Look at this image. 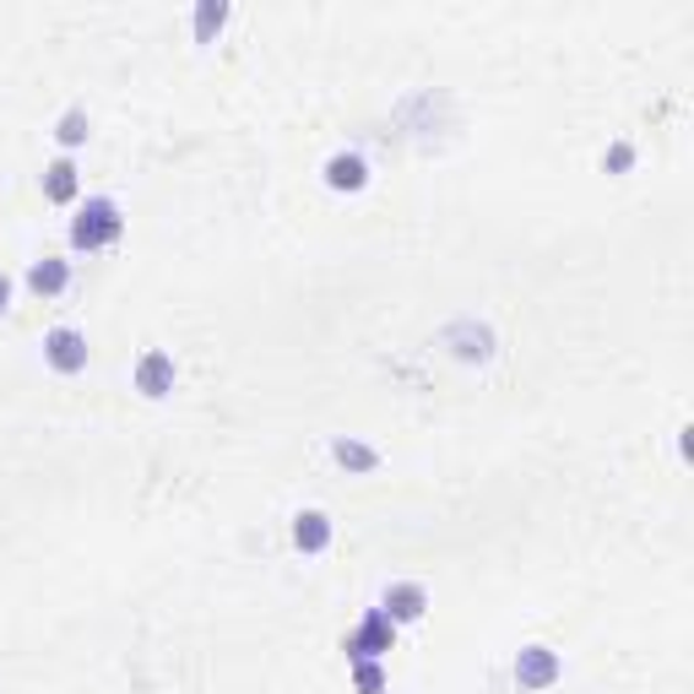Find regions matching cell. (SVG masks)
Returning a JSON list of instances; mask_svg holds the SVG:
<instances>
[{
	"label": "cell",
	"instance_id": "cell-1",
	"mask_svg": "<svg viewBox=\"0 0 694 694\" xmlns=\"http://www.w3.org/2000/svg\"><path fill=\"white\" fill-rule=\"evenodd\" d=\"M120 234H126V212L109 195H87L71 217V250H109V245H120Z\"/></svg>",
	"mask_w": 694,
	"mask_h": 694
},
{
	"label": "cell",
	"instance_id": "cell-2",
	"mask_svg": "<svg viewBox=\"0 0 694 694\" xmlns=\"http://www.w3.org/2000/svg\"><path fill=\"white\" fill-rule=\"evenodd\" d=\"M396 645V624L380 613V608H370L364 619H359V630L342 640V651H348V662H380L385 651Z\"/></svg>",
	"mask_w": 694,
	"mask_h": 694
},
{
	"label": "cell",
	"instance_id": "cell-3",
	"mask_svg": "<svg viewBox=\"0 0 694 694\" xmlns=\"http://www.w3.org/2000/svg\"><path fill=\"white\" fill-rule=\"evenodd\" d=\"M559 679H565V656H559L554 645H526V651L515 656V684L526 694L554 690Z\"/></svg>",
	"mask_w": 694,
	"mask_h": 694
},
{
	"label": "cell",
	"instance_id": "cell-4",
	"mask_svg": "<svg viewBox=\"0 0 694 694\" xmlns=\"http://www.w3.org/2000/svg\"><path fill=\"white\" fill-rule=\"evenodd\" d=\"M44 359H50L55 375H82V370H87V337H82L76 325H55V331L44 337Z\"/></svg>",
	"mask_w": 694,
	"mask_h": 694
},
{
	"label": "cell",
	"instance_id": "cell-5",
	"mask_svg": "<svg viewBox=\"0 0 694 694\" xmlns=\"http://www.w3.org/2000/svg\"><path fill=\"white\" fill-rule=\"evenodd\" d=\"M391 624H418L424 613H429V591L418 586V580H391L385 586V608H380Z\"/></svg>",
	"mask_w": 694,
	"mask_h": 694
},
{
	"label": "cell",
	"instance_id": "cell-6",
	"mask_svg": "<svg viewBox=\"0 0 694 694\" xmlns=\"http://www.w3.org/2000/svg\"><path fill=\"white\" fill-rule=\"evenodd\" d=\"M136 391H141L147 402H163V396L174 391V359H169L163 348H147V353L136 359Z\"/></svg>",
	"mask_w": 694,
	"mask_h": 694
},
{
	"label": "cell",
	"instance_id": "cell-7",
	"mask_svg": "<svg viewBox=\"0 0 694 694\" xmlns=\"http://www.w3.org/2000/svg\"><path fill=\"white\" fill-rule=\"evenodd\" d=\"M320 174H325V185L331 190H364L370 185V163H364V152H331Z\"/></svg>",
	"mask_w": 694,
	"mask_h": 694
},
{
	"label": "cell",
	"instance_id": "cell-8",
	"mask_svg": "<svg viewBox=\"0 0 694 694\" xmlns=\"http://www.w3.org/2000/svg\"><path fill=\"white\" fill-rule=\"evenodd\" d=\"M28 288H33L39 299H61L65 288H71V260H61V255L33 260V266H28Z\"/></svg>",
	"mask_w": 694,
	"mask_h": 694
},
{
	"label": "cell",
	"instance_id": "cell-9",
	"mask_svg": "<svg viewBox=\"0 0 694 694\" xmlns=\"http://www.w3.org/2000/svg\"><path fill=\"white\" fill-rule=\"evenodd\" d=\"M293 543H299L305 554H325V548H331V515H325V510H299V515H293Z\"/></svg>",
	"mask_w": 694,
	"mask_h": 694
},
{
	"label": "cell",
	"instance_id": "cell-10",
	"mask_svg": "<svg viewBox=\"0 0 694 694\" xmlns=\"http://www.w3.org/2000/svg\"><path fill=\"white\" fill-rule=\"evenodd\" d=\"M76 195H82V174H76V163H71V158H55V163L44 169V201L71 206Z\"/></svg>",
	"mask_w": 694,
	"mask_h": 694
},
{
	"label": "cell",
	"instance_id": "cell-11",
	"mask_svg": "<svg viewBox=\"0 0 694 694\" xmlns=\"http://www.w3.org/2000/svg\"><path fill=\"white\" fill-rule=\"evenodd\" d=\"M331 456H337V467H348V472H375L380 467V450L364 440H337Z\"/></svg>",
	"mask_w": 694,
	"mask_h": 694
},
{
	"label": "cell",
	"instance_id": "cell-12",
	"mask_svg": "<svg viewBox=\"0 0 694 694\" xmlns=\"http://www.w3.org/2000/svg\"><path fill=\"white\" fill-rule=\"evenodd\" d=\"M228 22V0H201L195 6V44H212Z\"/></svg>",
	"mask_w": 694,
	"mask_h": 694
},
{
	"label": "cell",
	"instance_id": "cell-13",
	"mask_svg": "<svg viewBox=\"0 0 694 694\" xmlns=\"http://www.w3.org/2000/svg\"><path fill=\"white\" fill-rule=\"evenodd\" d=\"M55 141H61L65 152L87 141V109H82V104H71V109L61 115V126H55Z\"/></svg>",
	"mask_w": 694,
	"mask_h": 694
},
{
	"label": "cell",
	"instance_id": "cell-14",
	"mask_svg": "<svg viewBox=\"0 0 694 694\" xmlns=\"http://www.w3.org/2000/svg\"><path fill=\"white\" fill-rule=\"evenodd\" d=\"M353 690L359 694H385V668H380V662H353Z\"/></svg>",
	"mask_w": 694,
	"mask_h": 694
},
{
	"label": "cell",
	"instance_id": "cell-15",
	"mask_svg": "<svg viewBox=\"0 0 694 694\" xmlns=\"http://www.w3.org/2000/svg\"><path fill=\"white\" fill-rule=\"evenodd\" d=\"M630 163H634V147H630V141H613V147L602 152V169H608V174H624Z\"/></svg>",
	"mask_w": 694,
	"mask_h": 694
},
{
	"label": "cell",
	"instance_id": "cell-16",
	"mask_svg": "<svg viewBox=\"0 0 694 694\" xmlns=\"http://www.w3.org/2000/svg\"><path fill=\"white\" fill-rule=\"evenodd\" d=\"M6 310H11V277L0 271V316H6Z\"/></svg>",
	"mask_w": 694,
	"mask_h": 694
}]
</instances>
